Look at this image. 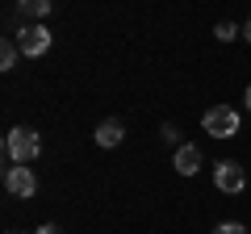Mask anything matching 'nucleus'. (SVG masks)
Segmentation results:
<instances>
[{"label":"nucleus","instance_id":"1","mask_svg":"<svg viewBox=\"0 0 251 234\" xmlns=\"http://www.w3.org/2000/svg\"><path fill=\"white\" fill-rule=\"evenodd\" d=\"M4 155H9V163H34L38 155H42V138H38V130L29 126H17L4 134Z\"/></svg>","mask_w":251,"mask_h":234},{"label":"nucleus","instance_id":"2","mask_svg":"<svg viewBox=\"0 0 251 234\" xmlns=\"http://www.w3.org/2000/svg\"><path fill=\"white\" fill-rule=\"evenodd\" d=\"M201 126H205V134H214V138H234L239 134V113H234L230 105H214L205 117H201Z\"/></svg>","mask_w":251,"mask_h":234},{"label":"nucleus","instance_id":"3","mask_svg":"<svg viewBox=\"0 0 251 234\" xmlns=\"http://www.w3.org/2000/svg\"><path fill=\"white\" fill-rule=\"evenodd\" d=\"M4 188L13 192V197H34L38 192V180H34V171H29V163H13V167H4Z\"/></svg>","mask_w":251,"mask_h":234},{"label":"nucleus","instance_id":"4","mask_svg":"<svg viewBox=\"0 0 251 234\" xmlns=\"http://www.w3.org/2000/svg\"><path fill=\"white\" fill-rule=\"evenodd\" d=\"M17 46H21L25 59H38V54L50 50V29H46V25H25V29L17 34Z\"/></svg>","mask_w":251,"mask_h":234},{"label":"nucleus","instance_id":"5","mask_svg":"<svg viewBox=\"0 0 251 234\" xmlns=\"http://www.w3.org/2000/svg\"><path fill=\"white\" fill-rule=\"evenodd\" d=\"M214 184H218L222 192H243V184H247V176H243V167H239L234 159H222V163L214 167Z\"/></svg>","mask_w":251,"mask_h":234},{"label":"nucleus","instance_id":"6","mask_svg":"<svg viewBox=\"0 0 251 234\" xmlns=\"http://www.w3.org/2000/svg\"><path fill=\"white\" fill-rule=\"evenodd\" d=\"M122 138H126V126L117 121V117H109V121H100V126H97V146H105V151H113Z\"/></svg>","mask_w":251,"mask_h":234},{"label":"nucleus","instance_id":"7","mask_svg":"<svg viewBox=\"0 0 251 234\" xmlns=\"http://www.w3.org/2000/svg\"><path fill=\"white\" fill-rule=\"evenodd\" d=\"M201 167V151L197 146H176V171L180 176H197Z\"/></svg>","mask_w":251,"mask_h":234},{"label":"nucleus","instance_id":"8","mask_svg":"<svg viewBox=\"0 0 251 234\" xmlns=\"http://www.w3.org/2000/svg\"><path fill=\"white\" fill-rule=\"evenodd\" d=\"M17 54H21V46L4 38V42H0V71H13V67H17Z\"/></svg>","mask_w":251,"mask_h":234},{"label":"nucleus","instance_id":"9","mask_svg":"<svg viewBox=\"0 0 251 234\" xmlns=\"http://www.w3.org/2000/svg\"><path fill=\"white\" fill-rule=\"evenodd\" d=\"M17 9L25 13V17H46V13H50V0H17Z\"/></svg>","mask_w":251,"mask_h":234},{"label":"nucleus","instance_id":"10","mask_svg":"<svg viewBox=\"0 0 251 234\" xmlns=\"http://www.w3.org/2000/svg\"><path fill=\"white\" fill-rule=\"evenodd\" d=\"M239 34H243V29H234L230 21H218V29H214V38H218V42H234Z\"/></svg>","mask_w":251,"mask_h":234},{"label":"nucleus","instance_id":"11","mask_svg":"<svg viewBox=\"0 0 251 234\" xmlns=\"http://www.w3.org/2000/svg\"><path fill=\"white\" fill-rule=\"evenodd\" d=\"M214 234H247V226L243 222H222V226H214Z\"/></svg>","mask_w":251,"mask_h":234},{"label":"nucleus","instance_id":"12","mask_svg":"<svg viewBox=\"0 0 251 234\" xmlns=\"http://www.w3.org/2000/svg\"><path fill=\"white\" fill-rule=\"evenodd\" d=\"M163 142H180V130L172 126V121H168V126H163Z\"/></svg>","mask_w":251,"mask_h":234},{"label":"nucleus","instance_id":"13","mask_svg":"<svg viewBox=\"0 0 251 234\" xmlns=\"http://www.w3.org/2000/svg\"><path fill=\"white\" fill-rule=\"evenodd\" d=\"M34 234H63V230H59V226H54V222H46V226H38Z\"/></svg>","mask_w":251,"mask_h":234},{"label":"nucleus","instance_id":"14","mask_svg":"<svg viewBox=\"0 0 251 234\" xmlns=\"http://www.w3.org/2000/svg\"><path fill=\"white\" fill-rule=\"evenodd\" d=\"M243 38H247V42H251V17H247V25H243Z\"/></svg>","mask_w":251,"mask_h":234},{"label":"nucleus","instance_id":"15","mask_svg":"<svg viewBox=\"0 0 251 234\" xmlns=\"http://www.w3.org/2000/svg\"><path fill=\"white\" fill-rule=\"evenodd\" d=\"M243 100H247V109H251V88H247V96H243Z\"/></svg>","mask_w":251,"mask_h":234}]
</instances>
